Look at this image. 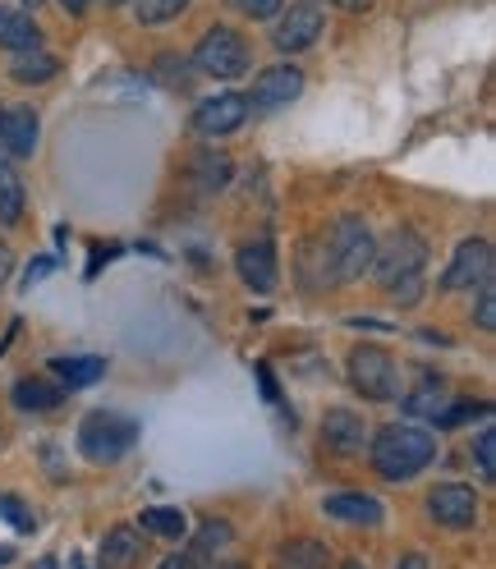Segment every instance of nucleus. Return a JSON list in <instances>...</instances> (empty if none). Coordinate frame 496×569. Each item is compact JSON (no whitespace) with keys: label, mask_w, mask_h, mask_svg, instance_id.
Masks as SVG:
<instances>
[{"label":"nucleus","mask_w":496,"mask_h":569,"mask_svg":"<svg viewBox=\"0 0 496 569\" xmlns=\"http://www.w3.org/2000/svg\"><path fill=\"white\" fill-rule=\"evenodd\" d=\"M323 23L327 19H323V10H317V6H290L286 14H280L271 42H276V51H286V56L308 51L317 38H323Z\"/></svg>","instance_id":"obj_12"},{"label":"nucleus","mask_w":496,"mask_h":569,"mask_svg":"<svg viewBox=\"0 0 496 569\" xmlns=\"http://www.w3.org/2000/svg\"><path fill=\"white\" fill-rule=\"evenodd\" d=\"M428 519L437 528H450V532H465L478 523V496L474 487L465 482H442L428 491Z\"/></svg>","instance_id":"obj_7"},{"label":"nucleus","mask_w":496,"mask_h":569,"mask_svg":"<svg viewBox=\"0 0 496 569\" xmlns=\"http://www.w3.org/2000/svg\"><path fill=\"white\" fill-rule=\"evenodd\" d=\"M10 560H14V547H0V569H6Z\"/></svg>","instance_id":"obj_43"},{"label":"nucleus","mask_w":496,"mask_h":569,"mask_svg":"<svg viewBox=\"0 0 496 569\" xmlns=\"http://www.w3.org/2000/svg\"><path fill=\"white\" fill-rule=\"evenodd\" d=\"M244 120H248V97H239V92H221L194 111V129L202 138H226V133L244 129Z\"/></svg>","instance_id":"obj_13"},{"label":"nucleus","mask_w":496,"mask_h":569,"mask_svg":"<svg viewBox=\"0 0 496 569\" xmlns=\"http://www.w3.org/2000/svg\"><path fill=\"white\" fill-rule=\"evenodd\" d=\"M60 6H65V14H88L92 0H60Z\"/></svg>","instance_id":"obj_40"},{"label":"nucleus","mask_w":496,"mask_h":569,"mask_svg":"<svg viewBox=\"0 0 496 569\" xmlns=\"http://www.w3.org/2000/svg\"><path fill=\"white\" fill-rule=\"evenodd\" d=\"M331 556L323 542H313V538H299V542H286L280 547V569H327Z\"/></svg>","instance_id":"obj_21"},{"label":"nucleus","mask_w":496,"mask_h":569,"mask_svg":"<svg viewBox=\"0 0 496 569\" xmlns=\"http://www.w3.org/2000/svg\"><path fill=\"white\" fill-rule=\"evenodd\" d=\"M106 6H125V0H106Z\"/></svg>","instance_id":"obj_48"},{"label":"nucleus","mask_w":496,"mask_h":569,"mask_svg":"<svg viewBox=\"0 0 496 569\" xmlns=\"http://www.w3.org/2000/svg\"><path fill=\"white\" fill-rule=\"evenodd\" d=\"M474 459H478V478L483 482H496V432H492V427H483V432H478Z\"/></svg>","instance_id":"obj_31"},{"label":"nucleus","mask_w":496,"mask_h":569,"mask_svg":"<svg viewBox=\"0 0 496 569\" xmlns=\"http://www.w3.org/2000/svg\"><path fill=\"white\" fill-rule=\"evenodd\" d=\"M138 532L133 528H111L101 538V569H129L133 560H138Z\"/></svg>","instance_id":"obj_20"},{"label":"nucleus","mask_w":496,"mask_h":569,"mask_svg":"<svg viewBox=\"0 0 496 569\" xmlns=\"http://www.w3.org/2000/svg\"><path fill=\"white\" fill-rule=\"evenodd\" d=\"M133 441H138V422L125 413L92 409L79 422V455L88 465H116V459H125L133 450Z\"/></svg>","instance_id":"obj_3"},{"label":"nucleus","mask_w":496,"mask_h":569,"mask_svg":"<svg viewBox=\"0 0 496 569\" xmlns=\"http://www.w3.org/2000/svg\"><path fill=\"white\" fill-rule=\"evenodd\" d=\"M0 47L23 56V51H38L42 47V28L32 23V14L23 10H0Z\"/></svg>","instance_id":"obj_16"},{"label":"nucleus","mask_w":496,"mask_h":569,"mask_svg":"<svg viewBox=\"0 0 496 569\" xmlns=\"http://www.w3.org/2000/svg\"><path fill=\"white\" fill-rule=\"evenodd\" d=\"M51 267H56V258H42V262H32V267H28V276H23V284H32V280L51 276Z\"/></svg>","instance_id":"obj_36"},{"label":"nucleus","mask_w":496,"mask_h":569,"mask_svg":"<svg viewBox=\"0 0 496 569\" xmlns=\"http://www.w3.org/2000/svg\"><path fill=\"white\" fill-rule=\"evenodd\" d=\"M323 441H327V450H336V455H364V446H368V422L354 413V409H331V413L323 418Z\"/></svg>","instance_id":"obj_14"},{"label":"nucleus","mask_w":496,"mask_h":569,"mask_svg":"<svg viewBox=\"0 0 496 569\" xmlns=\"http://www.w3.org/2000/svg\"><path fill=\"white\" fill-rule=\"evenodd\" d=\"M161 569H194V560L189 556H170V560H161Z\"/></svg>","instance_id":"obj_41"},{"label":"nucleus","mask_w":496,"mask_h":569,"mask_svg":"<svg viewBox=\"0 0 496 569\" xmlns=\"http://www.w3.org/2000/svg\"><path fill=\"white\" fill-rule=\"evenodd\" d=\"M340 569H364V565H359V560H345V565H340Z\"/></svg>","instance_id":"obj_45"},{"label":"nucleus","mask_w":496,"mask_h":569,"mask_svg":"<svg viewBox=\"0 0 496 569\" xmlns=\"http://www.w3.org/2000/svg\"><path fill=\"white\" fill-rule=\"evenodd\" d=\"M469 418H487V405L483 400H459L455 409H442L433 422L437 427H459V422H469Z\"/></svg>","instance_id":"obj_32"},{"label":"nucleus","mask_w":496,"mask_h":569,"mask_svg":"<svg viewBox=\"0 0 496 569\" xmlns=\"http://www.w3.org/2000/svg\"><path fill=\"white\" fill-rule=\"evenodd\" d=\"M323 510L336 523H354V528H377L386 519V506L377 501V496H364V491H336V496H327Z\"/></svg>","instance_id":"obj_15"},{"label":"nucleus","mask_w":496,"mask_h":569,"mask_svg":"<svg viewBox=\"0 0 496 569\" xmlns=\"http://www.w3.org/2000/svg\"><path fill=\"white\" fill-rule=\"evenodd\" d=\"M211 569H248V565H239V560H230V565H211Z\"/></svg>","instance_id":"obj_44"},{"label":"nucleus","mask_w":496,"mask_h":569,"mask_svg":"<svg viewBox=\"0 0 496 569\" xmlns=\"http://www.w3.org/2000/svg\"><path fill=\"white\" fill-rule=\"evenodd\" d=\"M226 180H230V161L217 157V152H207V157L198 161V184L211 193V189H226Z\"/></svg>","instance_id":"obj_28"},{"label":"nucleus","mask_w":496,"mask_h":569,"mask_svg":"<svg viewBox=\"0 0 496 569\" xmlns=\"http://www.w3.org/2000/svg\"><path fill=\"white\" fill-rule=\"evenodd\" d=\"M492 280V243L487 239H465L455 248L450 267L442 271V290L455 295V290H478V284Z\"/></svg>","instance_id":"obj_8"},{"label":"nucleus","mask_w":496,"mask_h":569,"mask_svg":"<svg viewBox=\"0 0 496 569\" xmlns=\"http://www.w3.org/2000/svg\"><path fill=\"white\" fill-rule=\"evenodd\" d=\"M38 111L32 106H0V142H6V161H28L38 152Z\"/></svg>","instance_id":"obj_11"},{"label":"nucleus","mask_w":496,"mask_h":569,"mask_svg":"<svg viewBox=\"0 0 496 569\" xmlns=\"http://www.w3.org/2000/svg\"><path fill=\"white\" fill-rule=\"evenodd\" d=\"M474 322H478V331H496V290H492V280L478 284V312H474Z\"/></svg>","instance_id":"obj_34"},{"label":"nucleus","mask_w":496,"mask_h":569,"mask_svg":"<svg viewBox=\"0 0 496 569\" xmlns=\"http://www.w3.org/2000/svg\"><path fill=\"white\" fill-rule=\"evenodd\" d=\"M28 569H60V560H56V556H42V560H32Z\"/></svg>","instance_id":"obj_42"},{"label":"nucleus","mask_w":496,"mask_h":569,"mask_svg":"<svg viewBox=\"0 0 496 569\" xmlns=\"http://www.w3.org/2000/svg\"><path fill=\"white\" fill-rule=\"evenodd\" d=\"M391 290V299L400 303V308H418L423 303V295H428V276H405V280H396V284H386Z\"/></svg>","instance_id":"obj_29"},{"label":"nucleus","mask_w":496,"mask_h":569,"mask_svg":"<svg viewBox=\"0 0 496 569\" xmlns=\"http://www.w3.org/2000/svg\"><path fill=\"white\" fill-rule=\"evenodd\" d=\"M157 79H161L166 88H180V92H185V88L194 83L189 60H185V56H161V60H157Z\"/></svg>","instance_id":"obj_30"},{"label":"nucleus","mask_w":496,"mask_h":569,"mask_svg":"<svg viewBox=\"0 0 496 569\" xmlns=\"http://www.w3.org/2000/svg\"><path fill=\"white\" fill-rule=\"evenodd\" d=\"M23 217V184L19 174L0 161V226H14Z\"/></svg>","instance_id":"obj_23"},{"label":"nucleus","mask_w":496,"mask_h":569,"mask_svg":"<svg viewBox=\"0 0 496 569\" xmlns=\"http://www.w3.org/2000/svg\"><path fill=\"white\" fill-rule=\"evenodd\" d=\"M258 386H262V400L267 405H280V390H276V377H271L267 363H258Z\"/></svg>","instance_id":"obj_35"},{"label":"nucleus","mask_w":496,"mask_h":569,"mask_svg":"<svg viewBox=\"0 0 496 569\" xmlns=\"http://www.w3.org/2000/svg\"><path fill=\"white\" fill-rule=\"evenodd\" d=\"M51 372L60 377V386L83 390V386H97V381L106 377V359H97V353H75V359H51Z\"/></svg>","instance_id":"obj_18"},{"label":"nucleus","mask_w":496,"mask_h":569,"mask_svg":"<svg viewBox=\"0 0 496 569\" xmlns=\"http://www.w3.org/2000/svg\"><path fill=\"white\" fill-rule=\"evenodd\" d=\"M235 271H239V280H244L254 295H271V290H276V280H280V262H276L271 239L239 243V253H235Z\"/></svg>","instance_id":"obj_10"},{"label":"nucleus","mask_w":496,"mask_h":569,"mask_svg":"<svg viewBox=\"0 0 496 569\" xmlns=\"http://www.w3.org/2000/svg\"><path fill=\"white\" fill-rule=\"evenodd\" d=\"M442 409H446V396H442V381H433V377L405 396V413L409 418H437Z\"/></svg>","instance_id":"obj_24"},{"label":"nucleus","mask_w":496,"mask_h":569,"mask_svg":"<svg viewBox=\"0 0 496 569\" xmlns=\"http://www.w3.org/2000/svg\"><path fill=\"white\" fill-rule=\"evenodd\" d=\"M230 10H239L244 19H276L286 10V0H226Z\"/></svg>","instance_id":"obj_33"},{"label":"nucleus","mask_w":496,"mask_h":569,"mask_svg":"<svg viewBox=\"0 0 496 569\" xmlns=\"http://www.w3.org/2000/svg\"><path fill=\"white\" fill-rule=\"evenodd\" d=\"M304 92V69L295 64H271L258 74L254 92H248V111H280Z\"/></svg>","instance_id":"obj_9"},{"label":"nucleus","mask_w":496,"mask_h":569,"mask_svg":"<svg viewBox=\"0 0 496 569\" xmlns=\"http://www.w3.org/2000/svg\"><path fill=\"white\" fill-rule=\"evenodd\" d=\"M331 6H336V10H349V14H359V10L373 6V0H331Z\"/></svg>","instance_id":"obj_39"},{"label":"nucleus","mask_w":496,"mask_h":569,"mask_svg":"<svg viewBox=\"0 0 496 569\" xmlns=\"http://www.w3.org/2000/svg\"><path fill=\"white\" fill-rule=\"evenodd\" d=\"M185 10H189V0H133V14H138V23H148V28L170 23V19H180Z\"/></svg>","instance_id":"obj_26"},{"label":"nucleus","mask_w":496,"mask_h":569,"mask_svg":"<svg viewBox=\"0 0 496 569\" xmlns=\"http://www.w3.org/2000/svg\"><path fill=\"white\" fill-rule=\"evenodd\" d=\"M368 437H373L368 459H373L377 478H386V482H409L437 459L433 432H423L418 422H386L381 432H368Z\"/></svg>","instance_id":"obj_1"},{"label":"nucleus","mask_w":496,"mask_h":569,"mask_svg":"<svg viewBox=\"0 0 496 569\" xmlns=\"http://www.w3.org/2000/svg\"><path fill=\"white\" fill-rule=\"evenodd\" d=\"M14 405L23 413H51L65 405V386H51L47 377H23L14 381Z\"/></svg>","instance_id":"obj_17"},{"label":"nucleus","mask_w":496,"mask_h":569,"mask_svg":"<svg viewBox=\"0 0 496 569\" xmlns=\"http://www.w3.org/2000/svg\"><path fill=\"white\" fill-rule=\"evenodd\" d=\"M323 262H327V280H359L364 271H373V253H377V239L359 217H340L323 243Z\"/></svg>","instance_id":"obj_2"},{"label":"nucleus","mask_w":496,"mask_h":569,"mask_svg":"<svg viewBox=\"0 0 496 569\" xmlns=\"http://www.w3.org/2000/svg\"><path fill=\"white\" fill-rule=\"evenodd\" d=\"M349 386L359 390L364 400H396L400 396V363L386 353L381 345H354L349 349Z\"/></svg>","instance_id":"obj_4"},{"label":"nucleus","mask_w":496,"mask_h":569,"mask_svg":"<svg viewBox=\"0 0 496 569\" xmlns=\"http://www.w3.org/2000/svg\"><path fill=\"white\" fill-rule=\"evenodd\" d=\"M396 569H428V556H423V551H409V556H405Z\"/></svg>","instance_id":"obj_38"},{"label":"nucleus","mask_w":496,"mask_h":569,"mask_svg":"<svg viewBox=\"0 0 496 569\" xmlns=\"http://www.w3.org/2000/svg\"><path fill=\"white\" fill-rule=\"evenodd\" d=\"M60 74V60L56 56H47L42 47L38 51H23V56H14V64H10V79L14 83H51Z\"/></svg>","instance_id":"obj_19"},{"label":"nucleus","mask_w":496,"mask_h":569,"mask_svg":"<svg viewBox=\"0 0 496 569\" xmlns=\"http://www.w3.org/2000/svg\"><path fill=\"white\" fill-rule=\"evenodd\" d=\"M248 60H254V56H248V42L239 38L235 28H207L189 64L198 69V74H207V79L230 83V79L248 74Z\"/></svg>","instance_id":"obj_5"},{"label":"nucleus","mask_w":496,"mask_h":569,"mask_svg":"<svg viewBox=\"0 0 496 569\" xmlns=\"http://www.w3.org/2000/svg\"><path fill=\"white\" fill-rule=\"evenodd\" d=\"M23 6H42V0H23Z\"/></svg>","instance_id":"obj_47"},{"label":"nucleus","mask_w":496,"mask_h":569,"mask_svg":"<svg viewBox=\"0 0 496 569\" xmlns=\"http://www.w3.org/2000/svg\"><path fill=\"white\" fill-rule=\"evenodd\" d=\"M138 523H143L148 532H157V538H166V542H180L185 532H189V519H185V510H170V506L143 510V515H138Z\"/></svg>","instance_id":"obj_22"},{"label":"nucleus","mask_w":496,"mask_h":569,"mask_svg":"<svg viewBox=\"0 0 496 569\" xmlns=\"http://www.w3.org/2000/svg\"><path fill=\"white\" fill-rule=\"evenodd\" d=\"M0 519H6L10 528H19V532H32V528H38V515H32V510L23 506V496H14V491L0 496Z\"/></svg>","instance_id":"obj_27"},{"label":"nucleus","mask_w":496,"mask_h":569,"mask_svg":"<svg viewBox=\"0 0 496 569\" xmlns=\"http://www.w3.org/2000/svg\"><path fill=\"white\" fill-rule=\"evenodd\" d=\"M418 271H428V243H423L418 230L400 226L391 230L381 243H377V253H373V276L381 284H396L405 276H418Z\"/></svg>","instance_id":"obj_6"},{"label":"nucleus","mask_w":496,"mask_h":569,"mask_svg":"<svg viewBox=\"0 0 496 569\" xmlns=\"http://www.w3.org/2000/svg\"><path fill=\"white\" fill-rule=\"evenodd\" d=\"M60 569H97V565H92V560H88L83 551H69V560H65Z\"/></svg>","instance_id":"obj_37"},{"label":"nucleus","mask_w":496,"mask_h":569,"mask_svg":"<svg viewBox=\"0 0 496 569\" xmlns=\"http://www.w3.org/2000/svg\"><path fill=\"white\" fill-rule=\"evenodd\" d=\"M230 538H235V528H230V523H217V519L202 523V528H198V538H194V556H189V560H194V565H198V560H211Z\"/></svg>","instance_id":"obj_25"},{"label":"nucleus","mask_w":496,"mask_h":569,"mask_svg":"<svg viewBox=\"0 0 496 569\" xmlns=\"http://www.w3.org/2000/svg\"><path fill=\"white\" fill-rule=\"evenodd\" d=\"M0 161H6V142H0Z\"/></svg>","instance_id":"obj_46"}]
</instances>
